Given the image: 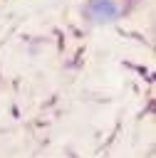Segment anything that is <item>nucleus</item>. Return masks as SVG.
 Here are the masks:
<instances>
[{
  "label": "nucleus",
  "mask_w": 156,
  "mask_h": 158,
  "mask_svg": "<svg viewBox=\"0 0 156 158\" xmlns=\"http://www.w3.org/2000/svg\"><path fill=\"white\" fill-rule=\"evenodd\" d=\"M89 15L94 17V20H99V22H109V20H114L116 17V5H114V0H89Z\"/></svg>",
  "instance_id": "f257e3e1"
}]
</instances>
